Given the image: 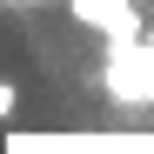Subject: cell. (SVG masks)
Segmentation results:
<instances>
[{"label": "cell", "instance_id": "1", "mask_svg": "<svg viewBox=\"0 0 154 154\" xmlns=\"http://www.w3.org/2000/svg\"><path fill=\"white\" fill-rule=\"evenodd\" d=\"M100 87L114 107H154V40H107L100 60Z\"/></svg>", "mask_w": 154, "mask_h": 154}, {"label": "cell", "instance_id": "2", "mask_svg": "<svg viewBox=\"0 0 154 154\" xmlns=\"http://www.w3.org/2000/svg\"><path fill=\"white\" fill-rule=\"evenodd\" d=\"M67 14L81 20L87 34H100V40H141L147 34L141 0H67Z\"/></svg>", "mask_w": 154, "mask_h": 154}, {"label": "cell", "instance_id": "3", "mask_svg": "<svg viewBox=\"0 0 154 154\" xmlns=\"http://www.w3.org/2000/svg\"><path fill=\"white\" fill-rule=\"evenodd\" d=\"M14 100H20V94H14V81H0V121L14 114Z\"/></svg>", "mask_w": 154, "mask_h": 154}, {"label": "cell", "instance_id": "4", "mask_svg": "<svg viewBox=\"0 0 154 154\" xmlns=\"http://www.w3.org/2000/svg\"><path fill=\"white\" fill-rule=\"evenodd\" d=\"M14 7H40V0H14Z\"/></svg>", "mask_w": 154, "mask_h": 154}]
</instances>
